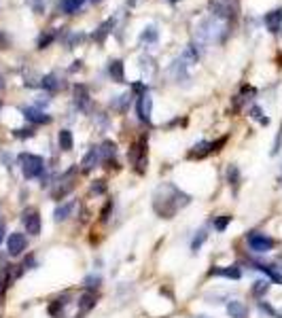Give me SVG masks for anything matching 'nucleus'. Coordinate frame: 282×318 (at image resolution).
Wrapping results in <instances>:
<instances>
[{
  "label": "nucleus",
  "mask_w": 282,
  "mask_h": 318,
  "mask_svg": "<svg viewBox=\"0 0 282 318\" xmlns=\"http://www.w3.org/2000/svg\"><path fill=\"white\" fill-rule=\"evenodd\" d=\"M191 197L180 191L176 185L172 183H163L157 191L153 193V210L157 216H161V219H172V216L180 210L189 206Z\"/></svg>",
  "instance_id": "obj_1"
},
{
  "label": "nucleus",
  "mask_w": 282,
  "mask_h": 318,
  "mask_svg": "<svg viewBox=\"0 0 282 318\" xmlns=\"http://www.w3.org/2000/svg\"><path fill=\"white\" fill-rule=\"evenodd\" d=\"M227 32H229V24L223 21L215 15H208V17H202L195 26V38L200 45H219L227 38Z\"/></svg>",
  "instance_id": "obj_2"
},
{
  "label": "nucleus",
  "mask_w": 282,
  "mask_h": 318,
  "mask_svg": "<svg viewBox=\"0 0 282 318\" xmlns=\"http://www.w3.org/2000/svg\"><path fill=\"white\" fill-rule=\"evenodd\" d=\"M19 166L26 178H38L45 172V159L32 155V153H21L19 155Z\"/></svg>",
  "instance_id": "obj_3"
},
{
  "label": "nucleus",
  "mask_w": 282,
  "mask_h": 318,
  "mask_svg": "<svg viewBox=\"0 0 282 318\" xmlns=\"http://www.w3.org/2000/svg\"><path fill=\"white\" fill-rule=\"evenodd\" d=\"M130 159L134 162L136 170L140 172V174H143V172H145V166H147V138H145V136L136 140V144H134L132 151H130Z\"/></svg>",
  "instance_id": "obj_4"
},
{
  "label": "nucleus",
  "mask_w": 282,
  "mask_h": 318,
  "mask_svg": "<svg viewBox=\"0 0 282 318\" xmlns=\"http://www.w3.org/2000/svg\"><path fill=\"white\" fill-rule=\"evenodd\" d=\"M136 112H138V119L143 123H151V112H153V98L149 92L140 94L136 100Z\"/></svg>",
  "instance_id": "obj_5"
},
{
  "label": "nucleus",
  "mask_w": 282,
  "mask_h": 318,
  "mask_svg": "<svg viewBox=\"0 0 282 318\" xmlns=\"http://www.w3.org/2000/svg\"><path fill=\"white\" fill-rule=\"evenodd\" d=\"M248 246H250V251H255V253H267V251L274 248V240L270 236L255 231V234L248 236Z\"/></svg>",
  "instance_id": "obj_6"
},
{
  "label": "nucleus",
  "mask_w": 282,
  "mask_h": 318,
  "mask_svg": "<svg viewBox=\"0 0 282 318\" xmlns=\"http://www.w3.org/2000/svg\"><path fill=\"white\" fill-rule=\"evenodd\" d=\"M210 15H215L223 21H229V17L233 15L231 0H210Z\"/></svg>",
  "instance_id": "obj_7"
},
{
  "label": "nucleus",
  "mask_w": 282,
  "mask_h": 318,
  "mask_svg": "<svg viewBox=\"0 0 282 318\" xmlns=\"http://www.w3.org/2000/svg\"><path fill=\"white\" fill-rule=\"evenodd\" d=\"M21 221H24V227H26V231L30 236H38L40 234V214H38L36 208H28L24 212V216H21Z\"/></svg>",
  "instance_id": "obj_8"
},
{
  "label": "nucleus",
  "mask_w": 282,
  "mask_h": 318,
  "mask_svg": "<svg viewBox=\"0 0 282 318\" xmlns=\"http://www.w3.org/2000/svg\"><path fill=\"white\" fill-rule=\"evenodd\" d=\"M168 75H170L178 85H180V83H187V81L191 79V77H189V66L182 62L180 57H176V60H174L170 66H168Z\"/></svg>",
  "instance_id": "obj_9"
},
{
  "label": "nucleus",
  "mask_w": 282,
  "mask_h": 318,
  "mask_svg": "<svg viewBox=\"0 0 282 318\" xmlns=\"http://www.w3.org/2000/svg\"><path fill=\"white\" fill-rule=\"evenodd\" d=\"M75 106L85 115L91 112V96L85 85H75Z\"/></svg>",
  "instance_id": "obj_10"
},
{
  "label": "nucleus",
  "mask_w": 282,
  "mask_h": 318,
  "mask_svg": "<svg viewBox=\"0 0 282 318\" xmlns=\"http://www.w3.org/2000/svg\"><path fill=\"white\" fill-rule=\"evenodd\" d=\"M75 174H77V168H70L66 174L62 176V180H60V185H58V189L53 191V199H62L68 191L75 189Z\"/></svg>",
  "instance_id": "obj_11"
},
{
  "label": "nucleus",
  "mask_w": 282,
  "mask_h": 318,
  "mask_svg": "<svg viewBox=\"0 0 282 318\" xmlns=\"http://www.w3.org/2000/svg\"><path fill=\"white\" fill-rule=\"evenodd\" d=\"M28 246V240L24 234H19V231H15V234H11L9 240H7V251L11 257H19Z\"/></svg>",
  "instance_id": "obj_12"
},
{
  "label": "nucleus",
  "mask_w": 282,
  "mask_h": 318,
  "mask_svg": "<svg viewBox=\"0 0 282 318\" xmlns=\"http://www.w3.org/2000/svg\"><path fill=\"white\" fill-rule=\"evenodd\" d=\"M21 112H24V117L30 121V123H36V125H43V123H49L51 121V117L47 112H43L40 108H36V106H26V108H21Z\"/></svg>",
  "instance_id": "obj_13"
},
{
  "label": "nucleus",
  "mask_w": 282,
  "mask_h": 318,
  "mask_svg": "<svg viewBox=\"0 0 282 318\" xmlns=\"http://www.w3.org/2000/svg\"><path fill=\"white\" fill-rule=\"evenodd\" d=\"M263 21H265V28L270 32H280V28H282V7L280 9H276V11H270V13H265V17H263Z\"/></svg>",
  "instance_id": "obj_14"
},
{
  "label": "nucleus",
  "mask_w": 282,
  "mask_h": 318,
  "mask_svg": "<svg viewBox=\"0 0 282 318\" xmlns=\"http://www.w3.org/2000/svg\"><path fill=\"white\" fill-rule=\"evenodd\" d=\"M102 162V157H100V149L98 147H93V149H89L87 151V155L83 157V162H81V166H83V172H91L98 164Z\"/></svg>",
  "instance_id": "obj_15"
},
{
  "label": "nucleus",
  "mask_w": 282,
  "mask_h": 318,
  "mask_svg": "<svg viewBox=\"0 0 282 318\" xmlns=\"http://www.w3.org/2000/svg\"><path fill=\"white\" fill-rule=\"evenodd\" d=\"M138 40H140V45H147V47H149V45H155V42L159 40V30H157V26H153V24L147 26L145 30L140 32V38H138Z\"/></svg>",
  "instance_id": "obj_16"
},
{
  "label": "nucleus",
  "mask_w": 282,
  "mask_h": 318,
  "mask_svg": "<svg viewBox=\"0 0 282 318\" xmlns=\"http://www.w3.org/2000/svg\"><path fill=\"white\" fill-rule=\"evenodd\" d=\"M40 85H43L49 94H55V92H60L64 87V81L58 75H53V72H51V75H45L43 79H40Z\"/></svg>",
  "instance_id": "obj_17"
},
{
  "label": "nucleus",
  "mask_w": 282,
  "mask_h": 318,
  "mask_svg": "<svg viewBox=\"0 0 282 318\" xmlns=\"http://www.w3.org/2000/svg\"><path fill=\"white\" fill-rule=\"evenodd\" d=\"M96 303H98L96 293H93V291H85V293L79 297V312H81V314H87L89 310L96 308Z\"/></svg>",
  "instance_id": "obj_18"
},
{
  "label": "nucleus",
  "mask_w": 282,
  "mask_h": 318,
  "mask_svg": "<svg viewBox=\"0 0 282 318\" xmlns=\"http://www.w3.org/2000/svg\"><path fill=\"white\" fill-rule=\"evenodd\" d=\"M227 314L231 318H248V308L244 301H238V299H231L227 303Z\"/></svg>",
  "instance_id": "obj_19"
},
{
  "label": "nucleus",
  "mask_w": 282,
  "mask_h": 318,
  "mask_svg": "<svg viewBox=\"0 0 282 318\" xmlns=\"http://www.w3.org/2000/svg\"><path fill=\"white\" fill-rule=\"evenodd\" d=\"M210 276H223V278H233L238 280L240 276H242V271H240L238 265H229V267H213L208 271Z\"/></svg>",
  "instance_id": "obj_20"
},
{
  "label": "nucleus",
  "mask_w": 282,
  "mask_h": 318,
  "mask_svg": "<svg viewBox=\"0 0 282 318\" xmlns=\"http://www.w3.org/2000/svg\"><path fill=\"white\" fill-rule=\"evenodd\" d=\"M132 94L130 92H125V94H121V96H117V98H112L110 100V106H112V110H119V112H125L130 108V104H132Z\"/></svg>",
  "instance_id": "obj_21"
},
{
  "label": "nucleus",
  "mask_w": 282,
  "mask_h": 318,
  "mask_svg": "<svg viewBox=\"0 0 282 318\" xmlns=\"http://www.w3.org/2000/svg\"><path fill=\"white\" fill-rule=\"evenodd\" d=\"M98 149H100V157H102V162H106V164H110V162H112V157L117 155V144L112 142V140H104V142H102Z\"/></svg>",
  "instance_id": "obj_22"
},
{
  "label": "nucleus",
  "mask_w": 282,
  "mask_h": 318,
  "mask_svg": "<svg viewBox=\"0 0 282 318\" xmlns=\"http://www.w3.org/2000/svg\"><path fill=\"white\" fill-rule=\"evenodd\" d=\"M257 269L265 271L267 276H270V280L282 284V267L280 265H270V263H257Z\"/></svg>",
  "instance_id": "obj_23"
},
{
  "label": "nucleus",
  "mask_w": 282,
  "mask_h": 318,
  "mask_svg": "<svg viewBox=\"0 0 282 318\" xmlns=\"http://www.w3.org/2000/svg\"><path fill=\"white\" fill-rule=\"evenodd\" d=\"M108 75L115 83H125V72H123V62L121 60H112L108 66Z\"/></svg>",
  "instance_id": "obj_24"
},
{
  "label": "nucleus",
  "mask_w": 282,
  "mask_h": 318,
  "mask_svg": "<svg viewBox=\"0 0 282 318\" xmlns=\"http://www.w3.org/2000/svg\"><path fill=\"white\" fill-rule=\"evenodd\" d=\"M180 60L191 68L193 64H197V60H200V51H197V47H195V45H187V47H185V51L180 53Z\"/></svg>",
  "instance_id": "obj_25"
},
{
  "label": "nucleus",
  "mask_w": 282,
  "mask_h": 318,
  "mask_svg": "<svg viewBox=\"0 0 282 318\" xmlns=\"http://www.w3.org/2000/svg\"><path fill=\"white\" fill-rule=\"evenodd\" d=\"M75 201H66V204H62V206H58V208H55V212H53V219L55 221H66L68 219V216L70 214H73V210H75Z\"/></svg>",
  "instance_id": "obj_26"
},
{
  "label": "nucleus",
  "mask_w": 282,
  "mask_h": 318,
  "mask_svg": "<svg viewBox=\"0 0 282 318\" xmlns=\"http://www.w3.org/2000/svg\"><path fill=\"white\" fill-rule=\"evenodd\" d=\"M112 28H115V19H106L98 30L93 32V40H98V42H104L106 40V36L112 32Z\"/></svg>",
  "instance_id": "obj_27"
},
{
  "label": "nucleus",
  "mask_w": 282,
  "mask_h": 318,
  "mask_svg": "<svg viewBox=\"0 0 282 318\" xmlns=\"http://www.w3.org/2000/svg\"><path fill=\"white\" fill-rule=\"evenodd\" d=\"M140 70L143 72H147V79H151L155 72H157V64H155V60L151 55H140Z\"/></svg>",
  "instance_id": "obj_28"
},
{
  "label": "nucleus",
  "mask_w": 282,
  "mask_h": 318,
  "mask_svg": "<svg viewBox=\"0 0 282 318\" xmlns=\"http://www.w3.org/2000/svg\"><path fill=\"white\" fill-rule=\"evenodd\" d=\"M58 142H60V149L62 151H73V147H75L73 132H70V129H62L60 136H58Z\"/></svg>",
  "instance_id": "obj_29"
},
{
  "label": "nucleus",
  "mask_w": 282,
  "mask_h": 318,
  "mask_svg": "<svg viewBox=\"0 0 282 318\" xmlns=\"http://www.w3.org/2000/svg\"><path fill=\"white\" fill-rule=\"evenodd\" d=\"M213 151H210V142H206V140H202V142H197L195 147H193V151L189 153V157L191 159H202V157H206V155H210Z\"/></svg>",
  "instance_id": "obj_30"
},
{
  "label": "nucleus",
  "mask_w": 282,
  "mask_h": 318,
  "mask_svg": "<svg viewBox=\"0 0 282 318\" xmlns=\"http://www.w3.org/2000/svg\"><path fill=\"white\" fill-rule=\"evenodd\" d=\"M83 3H85V0H62V3H60V9H62L64 13H68V15H75V13L83 7Z\"/></svg>",
  "instance_id": "obj_31"
},
{
  "label": "nucleus",
  "mask_w": 282,
  "mask_h": 318,
  "mask_svg": "<svg viewBox=\"0 0 282 318\" xmlns=\"http://www.w3.org/2000/svg\"><path fill=\"white\" fill-rule=\"evenodd\" d=\"M267 291H270V280H257L255 284H252V295H255L257 299L265 297Z\"/></svg>",
  "instance_id": "obj_32"
},
{
  "label": "nucleus",
  "mask_w": 282,
  "mask_h": 318,
  "mask_svg": "<svg viewBox=\"0 0 282 318\" xmlns=\"http://www.w3.org/2000/svg\"><path fill=\"white\" fill-rule=\"evenodd\" d=\"M66 297H62V299H55L53 303H51V306H49V314L51 316H55V318H58V316H62V312H64V308H66Z\"/></svg>",
  "instance_id": "obj_33"
},
{
  "label": "nucleus",
  "mask_w": 282,
  "mask_h": 318,
  "mask_svg": "<svg viewBox=\"0 0 282 318\" xmlns=\"http://www.w3.org/2000/svg\"><path fill=\"white\" fill-rule=\"evenodd\" d=\"M206 238H208L206 229H200V231H197V234H195V238H193V242H191V251H193V253H197V251H200V248H202V244L206 242Z\"/></svg>",
  "instance_id": "obj_34"
},
{
  "label": "nucleus",
  "mask_w": 282,
  "mask_h": 318,
  "mask_svg": "<svg viewBox=\"0 0 282 318\" xmlns=\"http://www.w3.org/2000/svg\"><path fill=\"white\" fill-rule=\"evenodd\" d=\"M28 3V7H30L34 13H45V9H47V5H49V0H26Z\"/></svg>",
  "instance_id": "obj_35"
},
{
  "label": "nucleus",
  "mask_w": 282,
  "mask_h": 318,
  "mask_svg": "<svg viewBox=\"0 0 282 318\" xmlns=\"http://www.w3.org/2000/svg\"><path fill=\"white\" fill-rule=\"evenodd\" d=\"M248 112H250V117H252V119H257L261 125H267V123H270V119L263 117V110H261L259 106H250V110H248Z\"/></svg>",
  "instance_id": "obj_36"
},
{
  "label": "nucleus",
  "mask_w": 282,
  "mask_h": 318,
  "mask_svg": "<svg viewBox=\"0 0 282 318\" xmlns=\"http://www.w3.org/2000/svg\"><path fill=\"white\" fill-rule=\"evenodd\" d=\"M55 36H58V34H55L53 30H51V32H47V34H43V36L38 38V49H45V47H49L51 42L55 40Z\"/></svg>",
  "instance_id": "obj_37"
},
{
  "label": "nucleus",
  "mask_w": 282,
  "mask_h": 318,
  "mask_svg": "<svg viewBox=\"0 0 282 318\" xmlns=\"http://www.w3.org/2000/svg\"><path fill=\"white\" fill-rule=\"evenodd\" d=\"M229 223H231V216L229 214H223V216H219V219H215V229L217 231H225Z\"/></svg>",
  "instance_id": "obj_38"
},
{
  "label": "nucleus",
  "mask_w": 282,
  "mask_h": 318,
  "mask_svg": "<svg viewBox=\"0 0 282 318\" xmlns=\"http://www.w3.org/2000/svg\"><path fill=\"white\" fill-rule=\"evenodd\" d=\"M100 282H102V278H100V276H93V274H91V276L85 278V282H83V284L87 286V291H93V288L100 286Z\"/></svg>",
  "instance_id": "obj_39"
},
{
  "label": "nucleus",
  "mask_w": 282,
  "mask_h": 318,
  "mask_svg": "<svg viewBox=\"0 0 282 318\" xmlns=\"http://www.w3.org/2000/svg\"><path fill=\"white\" fill-rule=\"evenodd\" d=\"M227 178H229V185H238V180H240V170H238V166H229Z\"/></svg>",
  "instance_id": "obj_40"
},
{
  "label": "nucleus",
  "mask_w": 282,
  "mask_h": 318,
  "mask_svg": "<svg viewBox=\"0 0 282 318\" xmlns=\"http://www.w3.org/2000/svg\"><path fill=\"white\" fill-rule=\"evenodd\" d=\"M83 38H85V34H81V32H73V34L68 36V40H66V42H68V47H75L77 42H81Z\"/></svg>",
  "instance_id": "obj_41"
},
{
  "label": "nucleus",
  "mask_w": 282,
  "mask_h": 318,
  "mask_svg": "<svg viewBox=\"0 0 282 318\" xmlns=\"http://www.w3.org/2000/svg\"><path fill=\"white\" fill-rule=\"evenodd\" d=\"M15 136H17V138H30V136H34V129H32V127H24V129H15Z\"/></svg>",
  "instance_id": "obj_42"
},
{
  "label": "nucleus",
  "mask_w": 282,
  "mask_h": 318,
  "mask_svg": "<svg viewBox=\"0 0 282 318\" xmlns=\"http://www.w3.org/2000/svg\"><path fill=\"white\" fill-rule=\"evenodd\" d=\"M49 102H51V98H49V96H38V100H36V108L43 110V106H47Z\"/></svg>",
  "instance_id": "obj_43"
},
{
  "label": "nucleus",
  "mask_w": 282,
  "mask_h": 318,
  "mask_svg": "<svg viewBox=\"0 0 282 318\" xmlns=\"http://www.w3.org/2000/svg\"><path fill=\"white\" fill-rule=\"evenodd\" d=\"M132 92H134V94H145V92H147V83H143V81H140V83H134V85H132Z\"/></svg>",
  "instance_id": "obj_44"
},
{
  "label": "nucleus",
  "mask_w": 282,
  "mask_h": 318,
  "mask_svg": "<svg viewBox=\"0 0 282 318\" xmlns=\"http://www.w3.org/2000/svg\"><path fill=\"white\" fill-rule=\"evenodd\" d=\"M104 189H106V187H104V180H96L93 187H91L93 193H104Z\"/></svg>",
  "instance_id": "obj_45"
},
{
  "label": "nucleus",
  "mask_w": 282,
  "mask_h": 318,
  "mask_svg": "<svg viewBox=\"0 0 282 318\" xmlns=\"http://www.w3.org/2000/svg\"><path fill=\"white\" fill-rule=\"evenodd\" d=\"M280 140H282V127H280V132H278V136H276V144H274V149H272L274 155L280 151Z\"/></svg>",
  "instance_id": "obj_46"
},
{
  "label": "nucleus",
  "mask_w": 282,
  "mask_h": 318,
  "mask_svg": "<svg viewBox=\"0 0 282 318\" xmlns=\"http://www.w3.org/2000/svg\"><path fill=\"white\" fill-rule=\"evenodd\" d=\"M3 240H5V227L0 225V242H3Z\"/></svg>",
  "instance_id": "obj_47"
},
{
  "label": "nucleus",
  "mask_w": 282,
  "mask_h": 318,
  "mask_svg": "<svg viewBox=\"0 0 282 318\" xmlns=\"http://www.w3.org/2000/svg\"><path fill=\"white\" fill-rule=\"evenodd\" d=\"M193 318H210V316H204V314H197V316H193Z\"/></svg>",
  "instance_id": "obj_48"
},
{
  "label": "nucleus",
  "mask_w": 282,
  "mask_h": 318,
  "mask_svg": "<svg viewBox=\"0 0 282 318\" xmlns=\"http://www.w3.org/2000/svg\"><path fill=\"white\" fill-rule=\"evenodd\" d=\"M134 3H136V0H128V5H130V7H132V5H134Z\"/></svg>",
  "instance_id": "obj_49"
},
{
  "label": "nucleus",
  "mask_w": 282,
  "mask_h": 318,
  "mask_svg": "<svg viewBox=\"0 0 282 318\" xmlns=\"http://www.w3.org/2000/svg\"><path fill=\"white\" fill-rule=\"evenodd\" d=\"M5 87V83H3V79H0V89H3Z\"/></svg>",
  "instance_id": "obj_50"
},
{
  "label": "nucleus",
  "mask_w": 282,
  "mask_h": 318,
  "mask_svg": "<svg viewBox=\"0 0 282 318\" xmlns=\"http://www.w3.org/2000/svg\"><path fill=\"white\" fill-rule=\"evenodd\" d=\"M91 3H96V5H98V3H102V0H91Z\"/></svg>",
  "instance_id": "obj_51"
},
{
  "label": "nucleus",
  "mask_w": 282,
  "mask_h": 318,
  "mask_svg": "<svg viewBox=\"0 0 282 318\" xmlns=\"http://www.w3.org/2000/svg\"><path fill=\"white\" fill-rule=\"evenodd\" d=\"M168 3H178V0H168Z\"/></svg>",
  "instance_id": "obj_52"
},
{
  "label": "nucleus",
  "mask_w": 282,
  "mask_h": 318,
  "mask_svg": "<svg viewBox=\"0 0 282 318\" xmlns=\"http://www.w3.org/2000/svg\"><path fill=\"white\" fill-rule=\"evenodd\" d=\"M0 108H3V104H0Z\"/></svg>",
  "instance_id": "obj_53"
},
{
  "label": "nucleus",
  "mask_w": 282,
  "mask_h": 318,
  "mask_svg": "<svg viewBox=\"0 0 282 318\" xmlns=\"http://www.w3.org/2000/svg\"><path fill=\"white\" fill-rule=\"evenodd\" d=\"M0 40H3V38H0Z\"/></svg>",
  "instance_id": "obj_54"
},
{
  "label": "nucleus",
  "mask_w": 282,
  "mask_h": 318,
  "mask_svg": "<svg viewBox=\"0 0 282 318\" xmlns=\"http://www.w3.org/2000/svg\"><path fill=\"white\" fill-rule=\"evenodd\" d=\"M77 318H79V316H77Z\"/></svg>",
  "instance_id": "obj_55"
}]
</instances>
